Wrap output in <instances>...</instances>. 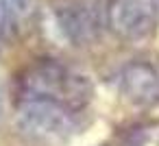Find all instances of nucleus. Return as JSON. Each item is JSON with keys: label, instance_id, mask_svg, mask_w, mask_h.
Returning <instances> with one entry per match:
<instances>
[{"label": "nucleus", "instance_id": "nucleus-1", "mask_svg": "<svg viewBox=\"0 0 159 146\" xmlns=\"http://www.w3.org/2000/svg\"><path fill=\"white\" fill-rule=\"evenodd\" d=\"M92 98V81L55 59H42L24 68L13 89L22 126L46 139L66 137L74 131Z\"/></svg>", "mask_w": 159, "mask_h": 146}, {"label": "nucleus", "instance_id": "nucleus-2", "mask_svg": "<svg viewBox=\"0 0 159 146\" xmlns=\"http://www.w3.org/2000/svg\"><path fill=\"white\" fill-rule=\"evenodd\" d=\"M102 24L124 42H144L159 29V0H102Z\"/></svg>", "mask_w": 159, "mask_h": 146}, {"label": "nucleus", "instance_id": "nucleus-3", "mask_svg": "<svg viewBox=\"0 0 159 146\" xmlns=\"http://www.w3.org/2000/svg\"><path fill=\"white\" fill-rule=\"evenodd\" d=\"M120 94L135 107L150 109L159 105V68L150 61L135 59L120 70Z\"/></svg>", "mask_w": 159, "mask_h": 146}, {"label": "nucleus", "instance_id": "nucleus-4", "mask_svg": "<svg viewBox=\"0 0 159 146\" xmlns=\"http://www.w3.org/2000/svg\"><path fill=\"white\" fill-rule=\"evenodd\" d=\"M57 20L70 39L87 42L102 24V11L96 0H59Z\"/></svg>", "mask_w": 159, "mask_h": 146}, {"label": "nucleus", "instance_id": "nucleus-5", "mask_svg": "<svg viewBox=\"0 0 159 146\" xmlns=\"http://www.w3.org/2000/svg\"><path fill=\"white\" fill-rule=\"evenodd\" d=\"M29 13V0H0V50L18 33Z\"/></svg>", "mask_w": 159, "mask_h": 146}, {"label": "nucleus", "instance_id": "nucleus-6", "mask_svg": "<svg viewBox=\"0 0 159 146\" xmlns=\"http://www.w3.org/2000/svg\"><path fill=\"white\" fill-rule=\"evenodd\" d=\"M120 146H159V120H148L133 126L122 137Z\"/></svg>", "mask_w": 159, "mask_h": 146}]
</instances>
